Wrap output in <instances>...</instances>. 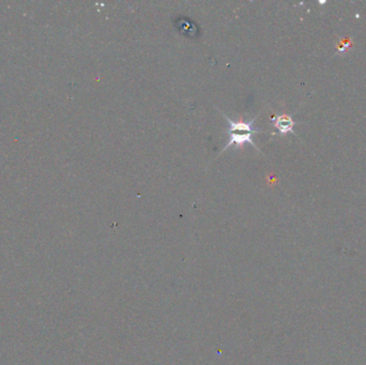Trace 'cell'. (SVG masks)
<instances>
[{"mask_svg":"<svg viewBox=\"0 0 366 365\" xmlns=\"http://www.w3.org/2000/svg\"><path fill=\"white\" fill-rule=\"evenodd\" d=\"M222 115L226 119L227 122L229 123V130H228L229 141L227 142V145L224 147L222 152H224L225 150H227L228 148H231L233 146L241 147L242 145H244V143H250V145H252L253 147L257 148L256 143H255L253 140V135L259 133L260 131L256 130V128H254L253 126L255 120L236 121L224 114H222Z\"/></svg>","mask_w":366,"mask_h":365,"instance_id":"obj_1","label":"cell"},{"mask_svg":"<svg viewBox=\"0 0 366 365\" xmlns=\"http://www.w3.org/2000/svg\"><path fill=\"white\" fill-rule=\"evenodd\" d=\"M272 123H273L274 128L280 134H286L288 132H292V128L295 125V122L291 119V117L287 116V115H280V116L274 117L273 119H272Z\"/></svg>","mask_w":366,"mask_h":365,"instance_id":"obj_2","label":"cell"}]
</instances>
